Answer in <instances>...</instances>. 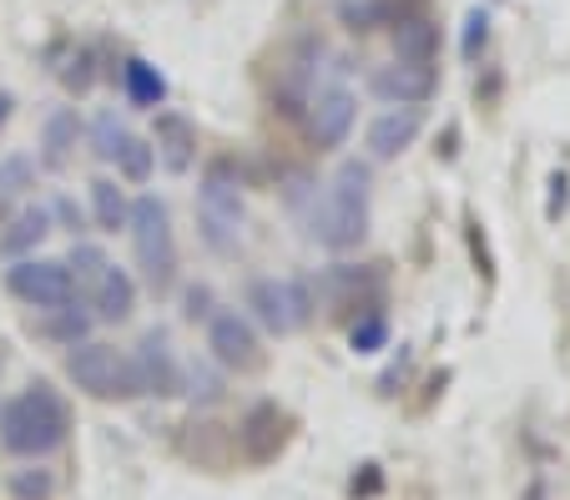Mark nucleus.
Returning <instances> with one entry per match:
<instances>
[{
	"mask_svg": "<svg viewBox=\"0 0 570 500\" xmlns=\"http://www.w3.org/2000/svg\"><path fill=\"white\" fill-rule=\"evenodd\" d=\"M151 153L167 173L183 177L187 167L197 163V127L183 117V111H157V127H151Z\"/></svg>",
	"mask_w": 570,
	"mask_h": 500,
	"instance_id": "ddd939ff",
	"label": "nucleus"
},
{
	"mask_svg": "<svg viewBox=\"0 0 570 500\" xmlns=\"http://www.w3.org/2000/svg\"><path fill=\"white\" fill-rule=\"evenodd\" d=\"M66 268H71L76 288H91V283H97V273L107 268V253H101V248H91V243H76V248H71V258H66Z\"/></svg>",
	"mask_w": 570,
	"mask_h": 500,
	"instance_id": "cd10ccee",
	"label": "nucleus"
},
{
	"mask_svg": "<svg viewBox=\"0 0 570 500\" xmlns=\"http://www.w3.org/2000/svg\"><path fill=\"white\" fill-rule=\"evenodd\" d=\"M368 87H374V97L389 101V107H420V101L434 97L440 71H434V61H399L394 56V66H379Z\"/></svg>",
	"mask_w": 570,
	"mask_h": 500,
	"instance_id": "f8f14e48",
	"label": "nucleus"
},
{
	"mask_svg": "<svg viewBox=\"0 0 570 500\" xmlns=\"http://www.w3.org/2000/svg\"><path fill=\"white\" fill-rule=\"evenodd\" d=\"M348 349H354V354H384V349H389V318H384V308L368 304L364 314L354 318V329H348Z\"/></svg>",
	"mask_w": 570,
	"mask_h": 500,
	"instance_id": "4be33fe9",
	"label": "nucleus"
},
{
	"mask_svg": "<svg viewBox=\"0 0 570 500\" xmlns=\"http://www.w3.org/2000/svg\"><path fill=\"white\" fill-rule=\"evenodd\" d=\"M243 304H248L253 324H263L268 334H293V329H303L313 318V294H308V283H298V278L293 283L253 278Z\"/></svg>",
	"mask_w": 570,
	"mask_h": 500,
	"instance_id": "423d86ee",
	"label": "nucleus"
},
{
	"mask_svg": "<svg viewBox=\"0 0 570 500\" xmlns=\"http://www.w3.org/2000/svg\"><path fill=\"white\" fill-rule=\"evenodd\" d=\"M26 187H31V163H26V157H6V163H0V193L16 197V193H26Z\"/></svg>",
	"mask_w": 570,
	"mask_h": 500,
	"instance_id": "7c9ffc66",
	"label": "nucleus"
},
{
	"mask_svg": "<svg viewBox=\"0 0 570 500\" xmlns=\"http://www.w3.org/2000/svg\"><path fill=\"white\" fill-rule=\"evenodd\" d=\"M288 440H293V414L278 410L273 400L253 404V410L243 414V424H237V450H243L248 465H273V460L288 450Z\"/></svg>",
	"mask_w": 570,
	"mask_h": 500,
	"instance_id": "9d476101",
	"label": "nucleus"
},
{
	"mask_svg": "<svg viewBox=\"0 0 570 500\" xmlns=\"http://www.w3.org/2000/svg\"><path fill=\"white\" fill-rule=\"evenodd\" d=\"M36 334H46V339H56V344L71 349L91 334V314L87 308H76V298H71V304H61V308H46V318L36 324Z\"/></svg>",
	"mask_w": 570,
	"mask_h": 500,
	"instance_id": "412c9836",
	"label": "nucleus"
},
{
	"mask_svg": "<svg viewBox=\"0 0 570 500\" xmlns=\"http://www.w3.org/2000/svg\"><path fill=\"white\" fill-rule=\"evenodd\" d=\"M550 187H556V193H550V218H560V213H566V203H570V193H566V177H550Z\"/></svg>",
	"mask_w": 570,
	"mask_h": 500,
	"instance_id": "473e14b6",
	"label": "nucleus"
},
{
	"mask_svg": "<svg viewBox=\"0 0 570 500\" xmlns=\"http://www.w3.org/2000/svg\"><path fill=\"white\" fill-rule=\"evenodd\" d=\"M61 71V87L76 91V97H87L91 81H97V51L91 46H76L71 56H66V66H56Z\"/></svg>",
	"mask_w": 570,
	"mask_h": 500,
	"instance_id": "b1692460",
	"label": "nucleus"
},
{
	"mask_svg": "<svg viewBox=\"0 0 570 500\" xmlns=\"http://www.w3.org/2000/svg\"><path fill=\"white\" fill-rule=\"evenodd\" d=\"M71 430V410L46 380H31L16 400L0 404V445L21 460H41L66 445Z\"/></svg>",
	"mask_w": 570,
	"mask_h": 500,
	"instance_id": "f257e3e1",
	"label": "nucleus"
},
{
	"mask_svg": "<svg viewBox=\"0 0 570 500\" xmlns=\"http://www.w3.org/2000/svg\"><path fill=\"white\" fill-rule=\"evenodd\" d=\"M51 233V213L46 207H26V213H16L11 223H6V233H0V258H31L36 243Z\"/></svg>",
	"mask_w": 570,
	"mask_h": 500,
	"instance_id": "a211bd4d",
	"label": "nucleus"
},
{
	"mask_svg": "<svg viewBox=\"0 0 570 500\" xmlns=\"http://www.w3.org/2000/svg\"><path fill=\"white\" fill-rule=\"evenodd\" d=\"M81 137H87V127H81L76 107H56L51 117H46V127H41V167L61 173V167L71 163V153H76V141Z\"/></svg>",
	"mask_w": 570,
	"mask_h": 500,
	"instance_id": "dca6fc26",
	"label": "nucleus"
},
{
	"mask_svg": "<svg viewBox=\"0 0 570 500\" xmlns=\"http://www.w3.org/2000/svg\"><path fill=\"white\" fill-rule=\"evenodd\" d=\"M51 490H56V476L51 470H41V465H26V470H16L11 476V496L16 500H51Z\"/></svg>",
	"mask_w": 570,
	"mask_h": 500,
	"instance_id": "bb28decb",
	"label": "nucleus"
},
{
	"mask_svg": "<svg viewBox=\"0 0 570 500\" xmlns=\"http://www.w3.org/2000/svg\"><path fill=\"white\" fill-rule=\"evenodd\" d=\"M66 374H71V384L81 394H91V400H137L127 354H117V349L101 344V339H81V344H71V354H66Z\"/></svg>",
	"mask_w": 570,
	"mask_h": 500,
	"instance_id": "39448f33",
	"label": "nucleus"
},
{
	"mask_svg": "<svg viewBox=\"0 0 570 500\" xmlns=\"http://www.w3.org/2000/svg\"><path fill=\"white\" fill-rule=\"evenodd\" d=\"M127 137H131L127 121H121L117 111H101V117L91 121V131H87L91 157H101V163H117V153H121V141H127Z\"/></svg>",
	"mask_w": 570,
	"mask_h": 500,
	"instance_id": "5701e85b",
	"label": "nucleus"
},
{
	"mask_svg": "<svg viewBox=\"0 0 570 500\" xmlns=\"http://www.w3.org/2000/svg\"><path fill=\"white\" fill-rule=\"evenodd\" d=\"M420 127H424L420 107H389L384 117L368 121V157H374V163H394L399 153L414 147Z\"/></svg>",
	"mask_w": 570,
	"mask_h": 500,
	"instance_id": "4468645a",
	"label": "nucleus"
},
{
	"mask_svg": "<svg viewBox=\"0 0 570 500\" xmlns=\"http://www.w3.org/2000/svg\"><path fill=\"white\" fill-rule=\"evenodd\" d=\"M127 233H131V258H137L147 288L157 298L173 294V283H177V233H173V213H167V203L151 197V193H141L137 203H131Z\"/></svg>",
	"mask_w": 570,
	"mask_h": 500,
	"instance_id": "7ed1b4c3",
	"label": "nucleus"
},
{
	"mask_svg": "<svg viewBox=\"0 0 570 500\" xmlns=\"http://www.w3.org/2000/svg\"><path fill=\"white\" fill-rule=\"evenodd\" d=\"M354 117H358V101L348 87H323L318 97H308V137L318 153H334L344 147L348 131H354Z\"/></svg>",
	"mask_w": 570,
	"mask_h": 500,
	"instance_id": "9b49d317",
	"label": "nucleus"
},
{
	"mask_svg": "<svg viewBox=\"0 0 570 500\" xmlns=\"http://www.w3.org/2000/svg\"><path fill=\"white\" fill-rule=\"evenodd\" d=\"M338 16H344L348 31H374V26H384L389 6H384V0H344V6H338Z\"/></svg>",
	"mask_w": 570,
	"mask_h": 500,
	"instance_id": "c85d7f7f",
	"label": "nucleus"
},
{
	"mask_svg": "<svg viewBox=\"0 0 570 500\" xmlns=\"http://www.w3.org/2000/svg\"><path fill=\"white\" fill-rule=\"evenodd\" d=\"M91 218H97L101 233H121V228H127L131 203H127V193H121L111 177H97V183H91Z\"/></svg>",
	"mask_w": 570,
	"mask_h": 500,
	"instance_id": "aec40b11",
	"label": "nucleus"
},
{
	"mask_svg": "<svg viewBox=\"0 0 570 500\" xmlns=\"http://www.w3.org/2000/svg\"><path fill=\"white\" fill-rule=\"evenodd\" d=\"M0 370H6V354H0Z\"/></svg>",
	"mask_w": 570,
	"mask_h": 500,
	"instance_id": "c9c22d12",
	"label": "nucleus"
},
{
	"mask_svg": "<svg viewBox=\"0 0 570 500\" xmlns=\"http://www.w3.org/2000/svg\"><path fill=\"white\" fill-rule=\"evenodd\" d=\"M131 308H137V283H131L127 268H101L97 283H91V318L101 324H127Z\"/></svg>",
	"mask_w": 570,
	"mask_h": 500,
	"instance_id": "2eb2a0df",
	"label": "nucleus"
},
{
	"mask_svg": "<svg viewBox=\"0 0 570 500\" xmlns=\"http://www.w3.org/2000/svg\"><path fill=\"white\" fill-rule=\"evenodd\" d=\"M56 218H66V223H71V228H81V213H76L71 203H56Z\"/></svg>",
	"mask_w": 570,
	"mask_h": 500,
	"instance_id": "72a5a7b5",
	"label": "nucleus"
},
{
	"mask_svg": "<svg viewBox=\"0 0 570 500\" xmlns=\"http://www.w3.org/2000/svg\"><path fill=\"white\" fill-rule=\"evenodd\" d=\"M11 107H16V97H11V91H0V127L11 121Z\"/></svg>",
	"mask_w": 570,
	"mask_h": 500,
	"instance_id": "f704fd0d",
	"label": "nucleus"
},
{
	"mask_svg": "<svg viewBox=\"0 0 570 500\" xmlns=\"http://www.w3.org/2000/svg\"><path fill=\"white\" fill-rule=\"evenodd\" d=\"M127 370H131V390L151 394V400H173V394L183 390V364H177V354L161 329H147V334L137 339V349L127 354Z\"/></svg>",
	"mask_w": 570,
	"mask_h": 500,
	"instance_id": "6e6552de",
	"label": "nucleus"
},
{
	"mask_svg": "<svg viewBox=\"0 0 570 500\" xmlns=\"http://www.w3.org/2000/svg\"><path fill=\"white\" fill-rule=\"evenodd\" d=\"M368 193H374V177L368 163H344L334 173V183L323 187L318 207H313V243L328 253H348L368 238Z\"/></svg>",
	"mask_w": 570,
	"mask_h": 500,
	"instance_id": "f03ea898",
	"label": "nucleus"
},
{
	"mask_svg": "<svg viewBox=\"0 0 570 500\" xmlns=\"http://www.w3.org/2000/svg\"><path fill=\"white\" fill-rule=\"evenodd\" d=\"M394 56L399 61H440V26H434L424 11H399Z\"/></svg>",
	"mask_w": 570,
	"mask_h": 500,
	"instance_id": "f3484780",
	"label": "nucleus"
},
{
	"mask_svg": "<svg viewBox=\"0 0 570 500\" xmlns=\"http://www.w3.org/2000/svg\"><path fill=\"white\" fill-rule=\"evenodd\" d=\"M183 384H193L187 394H193V400H203V404H213L217 394H223V380H217V374L207 370V364H193V370L183 374Z\"/></svg>",
	"mask_w": 570,
	"mask_h": 500,
	"instance_id": "c756f323",
	"label": "nucleus"
},
{
	"mask_svg": "<svg viewBox=\"0 0 570 500\" xmlns=\"http://www.w3.org/2000/svg\"><path fill=\"white\" fill-rule=\"evenodd\" d=\"M207 349H213V360L223 370H237V374L263 370L258 329H253L248 314H237V308H223V314L207 318Z\"/></svg>",
	"mask_w": 570,
	"mask_h": 500,
	"instance_id": "1a4fd4ad",
	"label": "nucleus"
},
{
	"mask_svg": "<svg viewBox=\"0 0 570 500\" xmlns=\"http://www.w3.org/2000/svg\"><path fill=\"white\" fill-rule=\"evenodd\" d=\"M121 91H127L131 107L157 111L161 101H167V77H161L151 61H141V56H127V61H121Z\"/></svg>",
	"mask_w": 570,
	"mask_h": 500,
	"instance_id": "6ab92c4d",
	"label": "nucleus"
},
{
	"mask_svg": "<svg viewBox=\"0 0 570 500\" xmlns=\"http://www.w3.org/2000/svg\"><path fill=\"white\" fill-rule=\"evenodd\" d=\"M197 228L213 253H237L243 238V177L233 173V163H213L197 187Z\"/></svg>",
	"mask_w": 570,
	"mask_h": 500,
	"instance_id": "20e7f679",
	"label": "nucleus"
},
{
	"mask_svg": "<svg viewBox=\"0 0 570 500\" xmlns=\"http://www.w3.org/2000/svg\"><path fill=\"white\" fill-rule=\"evenodd\" d=\"M6 288H11L21 304H31V308H61V304H71L76 298V278H71V268H66L61 258H16L11 268H6Z\"/></svg>",
	"mask_w": 570,
	"mask_h": 500,
	"instance_id": "0eeeda50",
	"label": "nucleus"
},
{
	"mask_svg": "<svg viewBox=\"0 0 570 500\" xmlns=\"http://www.w3.org/2000/svg\"><path fill=\"white\" fill-rule=\"evenodd\" d=\"M183 314L187 318H193V324H197V318H213V288H207V283H193V288H187V294H183Z\"/></svg>",
	"mask_w": 570,
	"mask_h": 500,
	"instance_id": "2f4dec72",
	"label": "nucleus"
},
{
	"mask_svg": "<svg viewBox=\"0 0 570 500\" xmlns=\"http://www.w3.org/2000/svg\"><path fill=\"white\" fill-rule=\"evenodd\" d=\"M117 167L127 183H147L151 167H157V153H151V141L147 137H127L121 141V153H117Z\"/></svg>",
	"mask_w": 570,
	"mask_h": 500,
	"instance_id": "393cba45",
	"label": "nucleus"
},
{
	"mask_svg": "<svg viewBox=\"0 0 570 500\" xmlns=\"http://www.w3.org/2000/svg\"><path fill=\"white\" fill-rule=\"evenodd\" d=\"M490 51V11H480L474 6L470 16H464V36H460V56L470 66H480V56Z\"/></svg>",
	"mask_w": 570,
	"mask_h": 500,
	"instance_id": "a878e982",
	"label": "nucleus"
}]
</instances>
